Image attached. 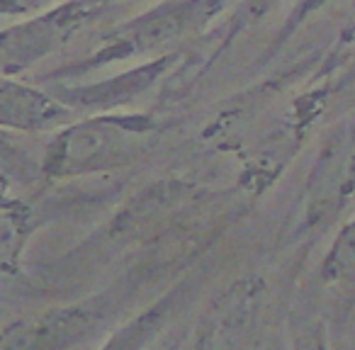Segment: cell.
<instances>
[{
    "instance_id": "4",
    "label": "cell",
    "mask_w": 355,
    "mask_h": 350,
    "mask_svg": "<svg viewBox=\"0 0 355 350\" xmlns=\"http://www.w3.org/2000/svg\"><path fill=\"white\" fill-rule=\"evenodd\" d=\"M103 10V0H64L0 32V73L22 76L66 46Z\"/></svg>"
},
{
    "instance_id": "5",
    "label": "cell",
    "mask_w": 355,
    "mask_h": 350,
    "mask_svg": "<svg viewBox=\"0 0 355 350\" xmlns=\"http://www.w3.org/2000/svg\"><path fill=\"white\" fill-rule=\"evenodd\" d=\"M103 319L95 304H73L27 316L0 331V348H69L93 333Z\"/></svg>"
},
{
    "instance_id": "12",
    "label": "cell",
    "mask_w": 355,
    "mask_h": 350,
    "mask_svg": "<svg viewBox=\"0 0 355 350\" xmlns=\"http://www.w3.org/2000/svg\"><path fill=\"white\" fill-rule=\"evenodd\" d=\"M64 0H0V17H25L49 10Z\"/></svg>"
},
{
    "instance_id": "1",
    "label": "cell",
    "mask_w": 355,
    "mask_h": 350,
    "mask_svg": "<svg viewBox=\"0 0 355 350\" xmlns=\"http://www.w3.org/2000/svg\"><path fill=\"white\" fill-rule=\"evenodd\" d=\"M166 124L151 114L103 112L64 127L44 153V175L51 180L83 178L141 161L163 139Z\"/></svg>"
},
{
    "instance_id": "9",
    "label": "cell",
    "mask_w": 355,
    "mask_h": 350,
    "mask_svg": "<svg viewBox=\"0 0 355 350\" xmlns=\"http://www.w3.org/2000/svg\"><path fill=\"white\" fill-rule=\"evenodd\" d=\"M319 285L334 297L343 314H350L355 306V214L331 238L319 265Z\"/></svg>"
},
{
    "instance_id": "2",
    "label": "cell",
    "mask_w": 355,
    "mask_h": 350,
    "mask_svg": "<svg viewBox=\"0 0 355 350\" xmlns=\"http://www.w3.org/2000/svg\"><path fill=\"white\" fill-rule=\"evenodd\" d=\"M227 8V0H163L151 10L117 25L80 69H100L124 59L171 49L202 35ZM78 69V71H80Z\"/></svg>"
},
{
    "instance_id": "8",
    "label": "cell",
    "mask_w": 355,
    "mask_h": 350,
    "mask_svg": "<svg viewBox=\"0 0 355 350\" xmlns=\"http://www.w3.org/2000/svg\"><path fill=\"white\" fill-rule=\"evenodd\" d=\"M173 61H175V54H163L156 56L153 61L137 66L134 71L114 76L110 80L76 85V88H61V93L54 95L59 100H64L66 105H71L73 110H112L129 103V100H134L137 95L146 93L171 69Z\"/></svg>"
},
{
    "instance_id": "10",
    "label": "cell",
    "mask_w": 355,
    "mask_h": 350,
    "mask_svg": "<svg viewBox=\"0 0 355 350\" xmlns=\"http://www.w3.org/2000/svg\"><path fill=\"white\" fill-rule=\"evenodd\" d=\"M329 3H331V0H297L295 8H292V12H290V17L285 20L282 30L277 32V40H275V44H272V51L280 49V46L285 44V42L290 40V37L295 35V32L300 30V27L304 25L311 15H314V12L324 10Z\"/></svg>"
},
{
    "instance_id": "6",
    "label": "cell",
    "mask_w": 355,
    "mask_h": 350,
    "mask_svg": "<svg viewBox=\"0 0 355 350\" xmlns=\"http://www.w3.org/2000/svg\"><path fill=\"white\" fill-rule=\"evenodd\" d=\"M266 287L258 280L239 282L227 292L209 311L200 333H207L198 345H239L258 329V321L266 309Z\"/></svg>"
},
{
    "instance_id": "13",
    "label": "cell",
    "mask_w": 355,
    "mask_h": 350,
    "mask_svg": "<svg viewBox=\"0 0 355 350\" xmlns=\"http://www.w3.org/2000/svg\"><path fill=\"white\" fill-rule=\"evenodd\" d=\"M282 0H241V17L248 25H256L266 15H270Z\"/></svg>"
},
{
    "instance_id": "7",
    "label": "cell",
    "mask_w": 355,
    "mask_h": 350,
    "mask_svg": "<svg viewBox=\"0 0 355 350\" xmlns=\"http://www.w3.org/2000/svg\"><path fill=\"white\" fill-rule=\"evenodd\" d=\"M76 110L46 95L32 85L17 80V76L0 73V127L10 132H44L56 124L69 122Z\"/></svg>"
},
{
    "instance_id": "11",
    "label": "cell",
    "mask_w": 355,
    "mask_h": 350,
    "mask_svg": "<svg viewBox=\"0 0 355 350\" xmlns=\"http://www.w3.org/2000/svg\"><path fill=\"white\" fill-rule=\"evenodd\" d=\"M350 49H355V0L348 3V15H345L343 27H340L338 37H336L334 49L326 54V66H336V59Z\"/></svg>"
},
{
    "instance_id": "3",
    "label": "cell",
    "mask_w": 355,
    "mask_h": 350,
    "mask_svg": "<svg viewBox=\"0 0 355 350\" xmlns=\"http://www.w3.org/2000/svg\"><path fill=\"white\" fill-rule=\"evenodd\" d=\"M355 202V114L326 132L302 190L297 234H321Z\"/></svg>"
}]
</instances>
